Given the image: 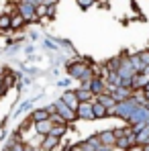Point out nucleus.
Here are the masks:
<instances>
[{"label":"nucleus","instance_id":"obj_1","mask_svg":"<svg viewBox=\"0 0 149 151\" xmlns=\"http://www.w3.org/2000/svg\"><path fill=\"white\" fill-rule=\"evenodd\" d=\"M137 106H139V102L131 96L129 100L117 102V106H114L112 110H108V112H110V116H117V119H121V121H125V123H129V119H131V114L135 112Z\"/></svg>","mask_w":149,"mask_h":151},{"label":"nucleus","instance_id":"obj_2","mask_svg":"<svg viewBox=\"0 0 149 151\" xmlns=\"http://www.w3.org/2000/svg\"><path fill=\"white\" fill-rule=\"evenodd\" d=\"M17 12L19 14H23L27 19V23H37L39 21V17H37V6L35 4H31V2H27V0H17Z\"/></svg>","mask_w":149,"mask_h":151},{"label":"nucleus","instance_id":"obj_3","mask_svg":"<svg viewBox=\"0 0 149 151\" xmlns=\"http://www.w3.org/2000/svg\"><path fill=\"white\" fill-rule=\"evenodd\" d=\"M127 125H149V108L147 106H137L135 108V112L131 114V119H129V123Z\"/></svg>","mask_w":149,"mask_h":151},{"label":"nucleus","instance_id":"obj_4","mask_svg":"<svg viewBox=\"0 0 149 151\" xmlns=\"http://www.w3.org/2000/svg\"><path fill=\"white\" fill-rule=\"evenodd\" d=\"M55 104H57V114H61V116H63V119H66L70 125L78 121V112H76L70 104H66L61 98H57V100H55Z\"/></svg>","mask_w":149,"mask_h":151},{"label":"nucleus","instance_id":"obj_5","mask_svg":"<svg viewBox=\"0 0 149 151\" xmlns=\"http://www.w3.org/2000/svg\"><path fill=\"white\" fill-rule=\"evenodd\" d=\"M78 119L80 121H96L94 119V108H92V102H80L78 106Z\"/></svg>","mask_w":149,"mask_h":151},{"label":"nucleus","instance_id":"obj_6","mask_svg":"<svg viewBox=\"0 0 149 151\" xmlns=\"http://www.w3.org/2000/svg\"><path fill=\"white\" fill-rule=\"evenodd\" d=\"M33 129H35V135L37 137H45V135H49L51 129H53V121L47 119V121H37V123H33Z\"/></svg>","mask_w":149,"mask_h":151},{"label":"nucleus","instance_id":"obj_7","mask_svg":"<svg viewBox=\"0 0 149 151\" xmlns=\"http://www.w3.org/2000/svg\"><path fill=\"white\" fill-rule=\"evenodd\" d=\"M98 137H100V141H102V145H106V147H114V143H117V135H114L112 129L98 131Z\"/></svg>","mask_w":149,"mask_h":151},{"label":"nucleus","instance_id":"obj_8","mask_svg":"<svg viewBox=\"0 0 149 151\" xmlns=\"http://www.w3.org/2000/svg\"><path fill=\"white\" fill-rule=\"evenodd\" d=\"M110 94L114 96V100H117V102H123V100H129V98L133 96V88H127V86H117Z\"/></svg>","mask_w":149,"mask_h":151},{"label":"nucleus","instance_id":"obj_9","mask_svg":"<svg viewBox=\"0 0 149 151\" xmlns=\"http://www.w3.org/2000/svg\"><path fill=\"white\" fill-rule=\"evenodd\" d=\"M76 94H78V100H80V102H94V100H96V94H94L90 88H82V86H78V88H76Z\"/></svg>","mask_w":149,"mask_h":151},{"label":"nucleus","instance_id":"obj_10","mask_svg":"<svg viewBox=\"0 0 149 151\" xmlns=\"http://www.w3.org/2000/svg\"><path fill=\"white\" fill-rule=\"evenodd\" d=\"M90 90H92L96 96L108 90V88H106V80H104V76H96V78L92 80V84H90Z\"/></svg>","mask_w":149,"mask_h":151},{"label":"nucleus","instance_id":"obj_11","mask_svg":"<svg viewBox=\"0 0 149 151\" xmlns=\"http://www.w3.org/2000/svg\"><path fill=\"white\" fill-rule=\"evenodd\" d=\"M147 82H149V76L147 74H135V76H133V82H131L133 92H135V90H145Z\"/></svg>","mask_w":149,"mask_h":151},{"label":"nucleus","instance_id":"obj_12","mask_svg":"<svg viewBox=\"0 0 149 151\" xmlns=\"http://www.w3.org/2000/svg\"><path fill=\"white\" fill-rule=\"evenodd\" d=\"M61 100L66 102V104H70L74 110H78V106H80V100H78V94H76V90H66L63 94H61Z\"/></svg>","mask_w":149,"mask_h":151},{"label":"nucleus","instance_id":"obj_13","mask_svg":"<svg viewBox=\"0 0 149 151\" xmlns=\"http://www.w3.org/2000/svg\"><path fill=\"white\" fill-rule=\"evenodd\" d=\"M31 119H33V123H37V121H47L51 119V112L47 110V106H43V108H33L31 112Z\"/></svg>","mask_w":149,"mask_h":151},{"label":"nucleus","instance_id":"obj_14","mask_svg":"<svg viewBox=\"0 0 149 151\" xmlns=\"http://www.w3.org/2000/svg\"><path fill=\"white\" fill-rule=\"evenodd\" d=\"M92 108H94V119H96V121H100V119H108V116H110L108 108H106L102 102H98V100L92 102Z\"/></svg>","mask_w":149,"mask_h":151},{"label":"nucleus","instance_id":"obj_15","mask_svg":"<svg viewBox=\"0 0 149 151\" xmlns=\"http://www.w3.org/2000/svg\"><path fill=\"white\" fill-rule=\"evenodd\" d=\"M96 100L102 102L108 110H112V108L117 106V100H114V96H112L110 92H102V94H98V96H96Z\"/></svg>","mask_w":149,"mask_h":151},{"label":"nucleus","instance_id":"obj_16","mask_svg":"<svg viewBox=\"0 0 149 151\" xmlns=\"http://www.w3.org/2000/svg\"><path fill=\"white\" fill-rule=\"evenodd\" d=\"M33 104H35V100H33V98H31V100L21 102V106L17 108V112H12V119H19L21 114H25V112H31V110H33Z\"/></svg>","mask_w":149,"mask_h":151},{"label":"nucleus","instance_id":"obj_17","mask_svg":"<svg viewBox=\"0 0 149 151\" xmlns=\"http://www.w3.org/2000/svg\"><path fill=\"white\" fill-rule=\"evenodd\" d=\"M25 25H29L25 17L19 14V12H12V27H10V31H21Z\"/></svg>","mask_w":149,"mask_h":151},{"label":"nucleus","instance_id":"obj_18","mask_svg":"<svg viewBox=\"0 0 149 151\" xmlns=\"http://www.w3.org/2000/svg\"><path fill=\"white\" fill-rule=\"evenodd\" d=\"M68 131H70V125H68V123H61V125H53L51 135H55V137H59V139H66Z\"/></svg>","mask_w":149,"mask_h":151},{"label":"nucleus","instance_id":"obj_19","mask_svg":"<svg viewBox=\"0 0 149 151\" xmlns=\"http://www.w3.org/2000/svg\"><path fill=\"white\" fill-rule=\"evenodd\" d=\"M114 147L119 151H129L131 147H133V143H131V139H129V135L127 137H119L117 139V143H114Z\"/></svg>","mask_w":149,"mask_h":151},{"label":"nucleus","instance_id":"obj_20","mask_svg":"<svg viewBox=\"0 0 149 151\" xmlns=\"http://www.w3.org/2000/svg\"><path fill=\"white\" fill-rule=\"evenodd\" d=\"M76 4H78L82 10H88L92 4H96V0H76Z\"/></svg>","mask_w":149,"mask_h":151},{"label":"nucleus","instance_id":"obj_21","mask_svg":"<svg viewBox=\"0 0 149 151\" xmlns=\"http://www.w3.org/2000/svg\"><path fill=\"white\" fill-rule=\"evenodd\" d=\"M72 82H74V80H72V78H70V76H68V78H63V80H57V82H55V84H57V86H59V88H66V90H68V88H70V84H72Z\"/></svg>","mask_w":149,"mask_h":151},{"label":"nucleus","instance_id":"obj_22","mask_svg":"<svg viewBox=\"0 0 149 151\" xmlns=\"http://www.w3.org/2000/svg\"><path fill=\"white\" fill-rule=\"evenodd\" d=\"M68 151H84V147H82V143L78 141V143H72V145H70V149H68Z\"/></svg>","mask_w":149,"mask_h":151},{"label":"nucleus","instance_id":"obj_23","mask_svg":"<svg viewBox=\"0 0 149 151\" xmlns=\"http://www.w3.org/2000/svg\"><path fill=\"white\" fill-rule=\"evenodd\" d=\"M4 72H6V68H4V65H0V76L4 74Z\"/></svg>","mask_w":149,"mask_h":151},{"label":"nucleus","instance_id":"obj_24","mask_svg":"<svg viewBox=\"0 0 149 151\" xmlns=\"http://www.w3.org/2000/svg\"><path fill=\"white\" fill-rule=\"evenodd\" d=\"M145 90H149V82H147V86H145Z\"/></svg>","mask_w":149,"mask_h":151},{"label":"nucleus","instance_id":"obj_25","mask_svg":"<svg viewBox=\"0 0 149 151\" xmlns=\"http://www.w3.org/2000/svg\"><path fill=\"white\" fill-rule=\"evenodd\" d=\"M96 2H98V0H96ZM100 2H104V0H100Z\"/></svg>","mask_w":149,"mask_h":151}]
</instances>
